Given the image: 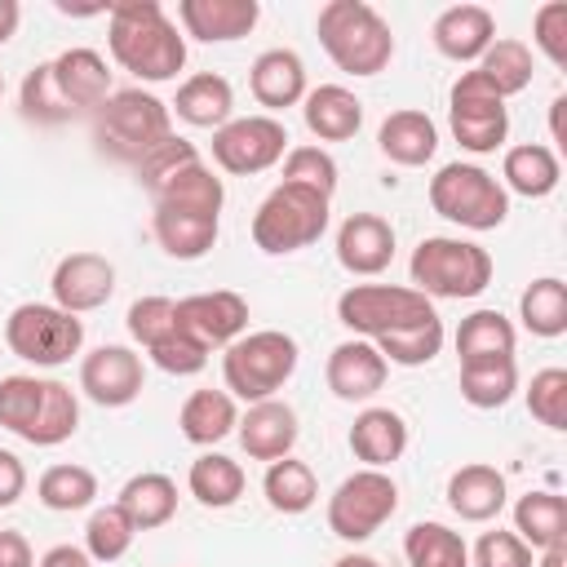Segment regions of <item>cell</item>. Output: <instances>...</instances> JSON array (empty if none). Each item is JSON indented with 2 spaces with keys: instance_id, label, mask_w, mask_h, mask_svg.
<instances>
[{
  "instance_id": "1",
  "label": "cell",
  "mask_w": 567,
  "mask_h": 567,
  "mask_svg": "<svg viewBox=\"0 0 567 567\" xmlns=\"http://www.w3.org/2000/svg\"><path fill=\"white\" fill-rule=\"evenodd\" d=\"M111 18V58L146 84H164L186 66V35L155 0H120L106 9Z\"/></svg>"
},
{
  "instance_id": "2",
  "label": "cell",
  "mask_w": 567,
  "mask_h": 567,
  "mask_svg": "<svg viewBox=\"0 0 567 567\" xmlns=\"http://www.w3.org/2000/svg\"><path fill=\"white\" fill-rule=\"evenodd\" d=\"M323 53L346 75H381L394 58V31L390 22L363 4V0H328L315 18Z\"/></svg>"
},
{
  "instance_id": "3",
  "label": "cell",
  "mask_w": 567,
  "mask_h": 567,
  "mask_svg": "<svg viewBox=\"0 0 567 567\" xmlns=\"http://www.w3.org/2000/svg\"><path fill=\"white\" fill-rule=\"evenodd\" d=\"M93 133L111 159L137 164L146 151L173 137V111L146 89H120L93 111Z\"/></svg>"
},
{
  "instance_id": "4",
  "label": "cell",
  "mask_w": 567,
  "mask_h": 567,
  "mask_svg": "<svg viewBox=\"0 0 567 567\" xmlns=\"http://www.w3.org/2000/svg\"><path fill=\"white\" fill-rule=\"evenodd\" d=\"M297 341L279 328H261V332H244L239 341L226 346L221 354V377H226V394L244 399V403H261L275 399L288 377L297 372Z\"/></svg>"
},
{
  "instance_id": "5",
  "label": "cell",
  "mask_w": 567,
  "mask_h": 567,
  "mask_svg": "<svg viewBox=\"0 0 567 567\" xmlns=\"http://www.w3.org/2000/svg\"><path fill=\"white\" fill-rule=\"evenodd\" d=\"M408 270H412V288L421 297L465 301V297H478L492 284V252L470 244V239L430 235V239L416 244Z\"/></svg>"
},
{
  "instance_id": "6",
  "label": "cell",
  "mask_w": 567,
  "mask_h": 567,
  "mask_svg": "<svg viewBox=\"0 0 567 567\" xmlns=\"http://www.w3.org/2000/svg\"><path fill=\"white\" fill-rule=\"evenodd\" d=\"M328 195L310 190V186H292L279 182L252 213V244L270 257L284 252H301L310 248L323 230H328Z\"/></svg>"
},
{
  "instance_id": "7",
  "label": "cell",
  "mask_w": 567,
  "mask_h": 567,
  "mask_svg": "<svg viewBox=\"0 0 567 567\" xmlns=\"http://www.w3.org/2000/svg\"><path fill=\"white\" fill-rule=\"evenodd\" d=\"M430 208L465 230H496L509 217V190L478 164H443L430 177Z\"/></svg>"
},
{
  "instance_id": "8",
  "label": "cell",
  "mask_w": 567,
  "mask_h": 567,
  "mask_svg": "<svg viewBox=\"0 0 567 567\" xmlns=\"http://www.w3.org/2000/svg\"><path fill=\"white\" fill-rule=\"evenodd\" d=\"M4 341L22 363L62 368V363H71V354H80L84 323H80V315H66L53 301H22L4 319Z\"/></svg>"
},
{
  "instance_id": "9",
  "label": "cell",
  "mask_w": 567,
  "mask_h": 567,
  "mask_svg": "<svg viewBox=\"0 0 567 567\" xmlns=\"http://www.w3.org/2000/svg\"><path fill=\"white\" fill-rule=\"evenodd\" d=\"M394 509H399L394 478L385 470H354L328 496V527H332V536L359 545V540L377 536L394 518Z\"/></svg>"
},
{
  "instance_id": "10",
  "label": "cell",
  "mask_w": 567,
  "mask_h": 567,
  "mask_svg": "<svg viewBox=\"0 0 567 567\" xmlns=\"http://www.w3.org/2000/svg\"><path fill=\"white\" fill-rule=\"evenodd\" d=\"M430 315H434L430 297H421L416 288H399V284H350L337 297V319L363 341H377Z\"/></svg>"
},
{
  "instance_id": "11",
  "label": "cell",
  "mask_w": 567,
  "mask_h": 567,
  "mask_svg": "<svg viewBox=\"0 0 567 567\" xmlns=\"http://www.w3.org/2000/svg\"><path fill=\"white\" fill-rule=\"evenodd\" d=\"M447 124H452V137L474 155H492L509 137L505 97L478 71H461L456 75V84L447 93Z\"/></svg>"
},
{
  "instance_id": "12",
  "label": "cell",
  "mask_w": 567,
  "mask_h": 567,
  "mask_svg": "<svg viewBox=\"0 0 567 567\" xmlns=\"http://www.w3.org/2000/svg\"><path fill=\"white\" fill-rule=\"evenodd\" d=\"M284 155H288V128L275 115H235L213 133V164L235 177L266 173Z\"/></svg>"
},
{
  "instance_id": "13",
  "label": "cell",
  "mask_w": 567,
  "mask_h": 567,
  "mask_svg": "<svg viewBox=\"0 0 567 567\" xmlns=\"http://www.w3.org/2000/svg\"><path fill=\"white\" fill-rule=\"evenodd\" d=\"M146 385L142 354L128 346H97L80 359V390L97 408H128Z\"/></svg>"
},
{
  "instance_id": "14",
  "label": "cell",
  "mask_w": 567,
  "mask_h": 567,
  "mask_svg": "<svg viewBox=\"0 0 567 567\" xmlns=\"http://www.w3.org/2000/svg\"><path fill=\"white\" fill-rule=\"evenodd\" d=\"M53 306H62L66 315H89L102 310L115 292V266L102 252H66L53 266Z\"/></svg>"
},
{
  "instance_id": "15",
  "label": "cell",
  "mask_w": 567,
  "mask_h": 567,
  "mask_svg": "<svg viewBox=\"0 0 567 567\" xmlns=\"http://www.w3.org/2000/svg\"><path fill=\"white\" fill-rule=\"evenodd\" d=\"M177 319L190 337H199L208 350L213 346H230L248 332V301L230 288H213V292H190L177 301Z\"/></svg>"
},
{
  "instance_id": "16",
  "label": "cell",
  "mask_w": 567,
  "mask_h": 567,
  "mask_svg": "<svg viewBox=\"0 0 567 567\" xmlns=\"http://www.w3.org/2000/svg\"><path fill=\"white\" fill-rule=\"evenodd\" d=\"M235 434H239V447L252 456V461H279V456H292V447H297V412H292V403H284V399H261V403H248V412L239 416V425H235Z\"/></svg>"
},
{
  "instance_id": "17",
  "label": "cell",
  "mask_w": 567,
  "mask_h": 567,
  "mask_svg": "<svg viewBox=\"0 0 567 567\" xmlns=\"http://www.w3.org/2000/svg\"><path fill=\"white\" fill-rule=\"evenodd\" d=\"M323 372H328V390H332L341 403H363V399H372V394L385 385L390 363L381 359V350H377L372 341L354 337V341L332 346Z\"/></svg>"
},
{
  "instance_id": "18",
  "label": "cell",
  "mask_w": 567,
  "mask_h": 567,
  "mask_svg": "<svg viewBox=\"0 0 567 567\" xmlns=\"http://www.w3.org/2000/svg\"><path fill=\"white\" fill-rule=\"evenodd\" d=\"M337 261L350 275H381L394 261V226L377 213H350L337 226Z\"/></svg>"
},
{
  "instance_id": "19",
  "label": "cell",
  "mask_w": 567,
  "mask_h": 567,
  "mask_svg": "<svg viewBox=\"0 0 567 567\" xmlns=\"http://www.w3.org/2000/svg\"><path fill=\"white\" fill-rule=\"evenodd\" d=\"M49 71H53L62 102L75 115H89L111 97V71H106V58L97 49H66L49 62Z\"/></svg>"
},
{
  "instance_id": "20",
  "label": "cell",
  "mask_w": 567,
  "mask_h": 567,
  "mask_svg": "<svg viewBox=\"0 0 567 567\" xmlns=\"http://www.w3.org/2000/svg\"><path fill=\"white\" fill-rule=\"evenodd\" d=\"M177 18H182L186 35H195L204 44H230L257 27L261 4L257 0H182Z\"/></svg>"
},
{
  "instance_id": "21",
  "label": "cell",
  "mask_w": 567,
  "mask_h": 567,
  "mask_svg": "<svg viewBox=\"0 0 567 567\" xmlns=\"http://www.w3.org/2000/svg\"><path fill=\"white\" fill-rule=\"evenodd\" d=\"M434 49L452 62H478L487 53V44L496 40V18L483 4H452L434 18L430 27Z\"/></svg>"
},
{
  "instance_id": "22",
  "label": "cell",
  "mask_w": 567,
  "mask_h": 567,
  "mask_svg": "<svg viewBox=\"0 0 567 567\" xmlns=\"http://www.w3.org/2000/svg\"><path fill=\"white\" fill-rule=\"evenodd\" d=\"M505 496H509L505 474L483 461H470L447 478V505L465 523H492L505 509Z\"/></svg>"
},
{
  "instance_id": "23",
  "label": "cell",
  "mask_w": 567,
  "mask_h": 567,
  "mask_svg": "<svg viewBox=\"0 0 567 567\" xmlns=\"http://www.w3.org/2000/svg\"><path fill=\"white\" fill-rule=\"evenodd\" d=\"M248 89L266 111H288L306 97V62L292 49H266L248 66Z\"/></svg>"
},
{
  "instance_id": "24",
  "label": "cell",
  "mask_w": 567,
  "mask_h": 567,
  "mask_svg": "<svg viewBox=\"0 0 567 567\" xmlns=\"http://www.w3.org/2000/svg\"><path fill=\"white\" fill-rule=\"evenodd\" d=\"M350 452L363 470H385L408 452V421L394 408H363L350 425Z\"/></svg>"
},
{
  "instance_id": "25",
  "label": "cell",
  "mask_w": 567,
  "mask_h": 567,
  "mask_svg": "<svg viewBox=\"0 0 567 567\" xmlns=\"http://www.w3.org/2000/svg\"><path fill=\"white\" fill-rule=\"evenodd\" d=\"M301 115H306V128H310L319 142H350V137L363 128V102H359L346 84L306 89Z\"/></svg>"
},
{
  "instance_id": "26",
  "label": "cell",
  "mask_w": 567,
  "mask_h": 567,
  "mask_svg": "<svg viewBox=\"0 0 567 567\" xmlns=\"http://www.w3.org/2000/svg\"><path fill=\"white\" fill-rule=\"evenodd\" d=\"M377 146L390 164L399 168H421L434 159L439 151V128L425 111H390L381 120V133H377Z\"/></svg>"
},
{
  "instance_id": "27",
  "label": "cell",
  "mask_w": 567,
  "mask_h": 567,
  "mask_svg": "<svg viewBox=\"0 0 567 567\" xmlns=\"http://www.w3.org/2000/svg\"><path fill=\"white\" fill-rule=\"evenodd\" d=\"M168 111H177V120H186L190 128H213L217 133L226 120H235V89H230L226 75L199 71V75L182 80Z\"/></svg>"
},
{
  "instance_id": "28",
  "label": "cell",
  "mask_w": 567,
  "mask_h": 567,
  "mask_svg": "<svg viewBox=\"0 0 567 567\" xmlns=\"http://www.w3.org/2000/svg\"><path fill=\"white\" fill-rule=\"evenodd\" d=\"M151 230L159 239V248L177 261H199L208 257V248L217 244V230L221 221L208 217V213H186V208H155L151 217Z\"/></svg>"
},
{
  "instance_id": "29",
  "label": "cell",
  "mask_w": 567,
  "mask_h": 567,
  "mask_svg": "<svg viewBox=\"0 0 567 567\" xmlns=\"http://www.w3.org/2000/svg\"><path fill=\"white\" fill-rule=\"evenodd\" d=\"M177 425H182V439L186 443L213 447L226 434H235L239 412H235V399L226 390H195V394H186V403L177 412Z\"/></svg>"
},
{
  "instance_id": "30",
  "label": "cell",
  "mask_w": 567,
  "mask_h": 567,
  "mask_svg": "<svg viewBox=\"0 0 567 567\" xmlns=\"http://www.w3.org/2000/svg\"><path fill=\"white\" fill-rule=\"evenodd\" d=\"M115 505L128 514V523H133L137 532H155V527H164V523L177 514V483H173L168 474H155V470L133 474V478L120 487V501H115Z\"/></svg>"
},
{
  "instance_id": "31",
  "label": "cell",
  "mask_w": 567,
  "mask_h": 567,
  "mask_svg": "<svg viewBox=\"0 0 567 567\" xmlns=\"http://www.w3.org/2000/svg\"><path fill=\"white\" fill-rule=\"evenodd\" d=\"M514 536L527 549L567 545V501L558 492H527L514 501Z\"/></svg>"
},
{
  "instance_id": "32",
  "label": "cell",
  "mask_w": 567,
  "mask_h": 567,
  "mask_svg": "<svg viewBox=\"0 0 567 567\" xmlns=\"http://www.w3.org/2000/svg\"><path fill=\"white\" fill-rule=\"evenodd\" d=\"M501 177H505L501 186H509L514 195H523V199H545V195H554L563 168H558V155H554L549 146L523 142V146H509V151H505Z\"/></svg>"
},
{
  "instance_id": "33",
  "label": "cell",
  "mask_w": 567,
  "mask_h": 567,
  "mask_svg": "<svg viewBox=\"0 0 567 567\" xmlns=\"http://www.w3.org/2000/svg\"><path fill=\"white\" fill-rule=\"evenodd\" d=\"M151 199H155V208H186V213L221 217L226 186H221V177H217L204 159H195V164H186L182 173H173V177H168Z\"/></svg>"
},
{
  "instance_id": "34",
  "label": "cell",
  "mask_w": 567,
  "mask_h": 567,
  "mask_svg": "<svg viewBox=\"0 0 567 567\" xmlns=\"http://www.w3.org/2000/svg\"><path fill=\"white\" fill-rule=\"evenodd\" d=\"M244 465L221 456V452H204L190 461V474H186V487L190 496L204 505V509H226L244 496Z\"/></svg>"
},
{
  "instance_id": "35",
  "label": "cell",
  "mask_w": 567,
  "mask_h": 567,
  "mask_svg": "<svg viewBox=\"0 0 567 567\" xmlns=\"http://www.w3.org/2000/svg\"><path fill=\"white\" fill-rule=\"evenodd\" d=\"M261 492H266V505L275 514H306L315 501H319V478L306 461L297 456H279L266 465V478H261Z\"/></svg>"
},
{
  "instance_id": "36",
  "label": "cell",
  "mask_w": 567,
  "mask_h": 567,
  "mask_svg": "<svg viewBox=\"0 0 567 567\" xmlns=\"http://www.w3.org/2000/svg\"><path fill=\"white\" fill-rule=\"evenodd\" d=\"M514 323L501 315V310H474L461 319L456 328V354L461 363H474V359H514Z\"/></svg>"
},
{
  "instance_id": "37",
  "label": "cell",
  "mask_w": 567,
  "mask_h": 567,
  "mask_svg": "<svg viewBox=\"0 0 567 567\" xmlns=\"http://www.w3.org/2000/svg\"><path fill=\"white\" fill-rule=\"evenodd\" d=\"M518 319L532 337H563L567 332V284L554 275L532 279L518 297Z\"/></svg>"
},
{
  "instance_id": "38",
  "label": "cell",
  "mask_w": 567,
  "mask_h": 567,
  "mask_svg": "<svg viewBox=\"0 0 567 567\" xmlns=\"http://www.w3.org/2000/svg\"><path fill=\"white\" fill-rule=\"evenodd\" d=\"M518 390V368L514 359H474L461 363V399L470 408H505Z\"/></svg>"
},
{
  "instance_id": "39",
  "label": "cell",
  "mask_w": 567,
  "mask_h": 567,
  "mask_svg": "<svg viewBox=\"0 0 567 567\" xmlns=\"http://www.w3.org/2000/svg\"><path fill=\"white\" fill-rule=\"evenodd\" d=\"M403 554L408 567H470V549L447 523H412L403 536Z\"/></svg>"
},
{
  "instance_id": "40",
  "label": "cell",
  "mask_w": 567,
  "mask_h": 567,
  "mask_svg": "<svg viewBox=\"0 0 567 567\" xmlns=\"http://www.w3.org/2000/svg\"><path fill=\"white\" fill-rule=\"evenodd\" d=\"M372 346L381 350V359H385V363L421 368V363H430V359L443 350V319H439V315L416 319V323H408V328H394V332L377 337Z\"/></svg>"
},
{
  "instance_id": "41",
  "label": "cell",
  "mask_w": 567,
  "mask_h": 567,
  "mask_svg": "<svg viewBox=\"0 0 567 567\" xmlns=\"http://www.w3.org/2000/svg\"><path fill=\"white\" fill-rule=\"evenodd\" d=\"M35 496L44 509L53 514H71V509H89L97 496V474L84 465H49L35 483Z\"/></svg>"
},
{
  "instance_id": "42",
  "label": "cell",
  "mask_w": 567,
  "mask_h": 567,
  "mask_svg": "<svg viewBox=\"0 0 567 567\" xmlns=\"http://www.w3.org/2000/svg\"><path fill=\"white\" fill-rule=\"evenodd\" d=\"M501 97H514L532 84V49L523 40H492L487 53L474 66Z\"/></svg>"
},
{
  "instance_id": "43",
  "label": "cell",
  "mask_w": 567,
  "mask_h": 567,
  "mask_svg": "<svg viewBox=\"0 0 567 567\" xmlns=\"http://www.w3.org/2000/svg\"><path fill=\"white\" fill-rule=\"evenodd\" d=\"M80 430V399H75V390L66 385V381H44V408H40V421H35V430H31V439L27 443H35V447H58V443H66L71 434Z\"/></svg>"
},
{
  "instance_id": "44",
  "label": "cell",
  "mask_w": 567,
  "mask_h": 567,
  "mask_svg": "<svg viewBox=\"0 0 567 567\" xmlns=\"http://www.w3.org/2000/svg\"><path fill=\"white\" fill-rule=\"evenodd\" d=\"M40 408H44V377H27V372L0 377V425L4 430H13L18 439H31Z\"/></svg>"
},
{
  "instance_id": "45",
  "label": "cell",
  "mask_w": 567,
  "mask_h": 567,
  "mask_svg": "<svg viewBox=\"0 0 567 567\" xmlns=\"http://www.w3.org/2000/svg\"><path fill=\"white\" fill-rule=\"evenodd\" d=\"M133 536L137 527L128 523V514L120 505H102L89 514V527H84V554L93 563H120L128 549H133Z\"/></svg>"
},
{
  "instance_id": "46",
  "label": "cell",
  "mask_w": 567,
  "mask_h": 567,
  "mask_svg": "<svg viewBox=\"0 0 567 567\" xmlns=\"http://www.w3.org/2000/svg\"><path fill=\"white\" fill-rule=\"evenodd\" d=\"M18 106H22V115L35 120V124H66V120H75V111L62 102V93H58V84H53L49 62H35V66L22 75Z\"/></svg>"
},
{
  "instance_id": "47",
  "label": "cell",
  "mask_w": 567,
  "mask_h": 567,
  "mask_svg": "<svg viewBox=\"0 0 567 567\" xmlns=\"http://www.w3.org/2000/svg\"><path fill=\"white\" fill-rule=\"evenodd\" d=\"M195 159H199L195 142H186V137H177V133H173V137H164L155 151H146V155L133 164V173H137V182L155 195L173 173H182V168H186V164H195Z\"/></svg>"
},
{
  "instance_id": "48",
  "label": "cell",
  "mask_w": 567,
  "mask_h": 567,
  "mask_svg": "<svg viewBox=\"0 0 567 567\" xmlns=\"http://www.w3.org/2000/svg\"><path fill=\"white\" fill-rule=\"evenodd\" d=\"M527 412L549 430H567V368H540L532 377Z\"/></svg>"
},
{
  "instance_id": "49",
  "label": "cell",
  "mask_w": 567,
  "mask_h": 567,
  "mask_svg": "<svg viewBox=\"0 0 567 567\" xmlns=\"http://www.w3.org/2000/svg\"><path fill=\"white\" fill-rule=\"evenodd\" d=\"M284 182L310 186V190L332 199V190H337V159L323 146H292L284 155Z\"/></svg>"
},
{
  "instance_id": "50",
  "label": "cell",
  "mask_w": 567,
  "mask_h": 567,
  "mask_svg": "<svg viewBox=\"0 0 567 567\" xmlns=\"http://www.w3.org/2000/svg\"><path fill=\"white\" fill-rule=\"evenodd\" d=\"M177 328H182L177 301H168V297H137V301L128 306V337H133L142 350H151L155 341H164V337L177 332Z\"/></svg>"
},
{
  "instance_id": "51",
  "label": "cell",
  "mask_w": 567,
  "mask_h": 567,
  "mask_svg": "<svg viewBox=\"0 0 567 567\" xmlns=\"http://www.w3.org/2000/svg\"><path fill=\"white\" fill-rule=\"evenodd\" d=\"M146 354H151V363H155L159 372H168V377H195V372L208 363V346H204L199 337H190L186 328L168 332V337L155 341Z\"/></svg>"
},
{
  "instance_id": "52",
  "label": "cell",
  "mask_w": 567,
  "mask_h": 567,
  "mask_svg": "<svg viewBox=\"0 0 567 567\" xmlns=\"http://www.w3.org/2000/svg\"><path fill=\"white\" fill-rule=\"evenodd\" d=\"M470 567H536L532 549L514 536V532H483L474 554H470Z\"/></svg>"
},
{
  "instance_id": "53",
  "label": "cell",
  "mask_w": 567,
  "mask_h": 567,
  "mask_svg": "<svg viewBox=\"0 0 567 567\" xmlns=\"http://www.w3.org/2000/svg\"><path fill=\"white\" fill-rule=\"evenodd\" d=\"M532 40L536 49L554 62V66H567V4L563 0H549L536 9L532 18Z\"/></svg>"
},
{
  "instance_id": "54",
  "label": "cell",
  "mask_w": 567,
  "mask_h": 567,
  "mask_svg": "<svg viewBox=\"0 0 567 567\" xmlns=\"http://www.w3.org/2000/svg\"><path fill=\"white\" fill-rule=\"evenodd\" d=\"M22 492H27V465L9 447H0V509L18 505Z\"/></svg>"
},
{
  "instance_id": "55",
  "label": "cell",
  "mask_w": 567,
  "mask_h": 567,
  "mask_svg": "<svg viewBox=\"0 0 567 567\" xmlns=\"http://www.w3.org/2000/svg\"><path fill=\"white\" fill-rule=\"evenodd\" d=\"M0 567H35L31 540L22 532H0Z\"/></svg>"
},
{
  "instance_id": "56",
  "label": "cell",
  "mask_w": 567,
  "mask_h": 567,
  "mask_svg": "<svg viewBox=\"0 0 567 567\" xmlns=\"http://www.w3.org/2000/svg\"><path fill=\"white\" fill-rule=\"evenodd\" d=\"M35 567H93V558L80 545H53V549H44V558Z\"/></svg>"
},
{
  "instance_id": "57",
  "label": "cell",
  "mask_w": 567,
  "mask_h": 567,
  "mask_svg": "<svg viewBox=\"0 0 567 567\" xmlns=\"http://www.w3.org/2000/svg\"><path fill=\"white\" fill-rule=\"evenodd\" d=\"M18 22H22V9H18V0H0V44H9V40H13Z\"/></svg>"
},
{
  "instance_id": "58",
  "label": "cell",
  "mask_w": 567,
  "mask_h": 567,
  "mask_svg": "<svg viewBox=\"0 0 567 567\" xmlns=\"http://www.w3.org/2000/svg\"><path fill=\"white\" fill-rule=\"evenodd\" d=\"M563 106H567V97L558 93V97L549 102V133H554V142H563Z\"/></svg>"
},
{
  "instance_id": "59",
  "label": "cell",
  "mask_w": 567,
  "mask_h": 567,
  "mask_svg": "<svg viewBox=\"0 0 567 567\" xmlns=\"http://www.w3.org/2000/svg\"><path fill=\"white\" fill-rule=\"evenodd\" d=\"M536 567H567V545H554V549H540Z\"/></svg>"
},
{
  "instance_id": "60",
  "label": "cell",
  "mask_w": 567,
  "mask_h": 567,
  "mask_svg": "<svg viewBox=\"0 0 567 567\" xmlns=\"http://www.w3.org/2000/svg\"><path fill=\"white\" fill-rule=\"evenodd\" d=\"M332 567H381V563H377L372 554H341Z\"/></svg>"
},
{
  "instance_id": "61",
  "label": "cell",
  "mask_w": 567,
  "mask_h": 567,
  "mask_svg": "<svg viewBox=\"0 0 567 567\" xmlns=\"http://www.w3.org/2000/svg\"><path fill=\"white\" fill-rule=\"evenodd\" d=\"M0 97H4V75H0Z\"/></svg>"
}]
</instances>
